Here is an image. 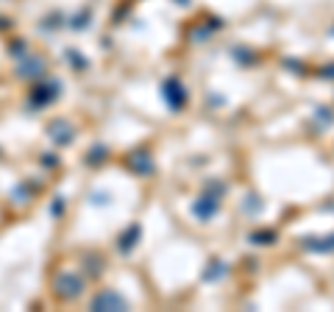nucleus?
Listing matches in <instances>:
<instances>
[{"mask_svg":"<svg viewBox=\"0 0 334 312\" xmlns=\"http://www.w3.org/2000/svg\"><path fill=\"white\" fill-rule=\"evenodd\" d=\"M304 248H309V251H334V234L326 240H304Z\"/></svg>","mask_w":334,"mask_h":312,"instance_id":"3","label":"nucleus"},{"mask_svg":"<svg viewBox=\"0 0 334 312\" xmlns=\"http://www.w3.org/2000/svg\"><path fill=\"white\" fill-rule=\"evenodd\" d=\"M251 240H254V243H256V240H264V245H268L270 240H273V232H264V234H254V237H251Z\"/></svg>","mask_w":334,"mask_h":312,"instance_id":"4","label":"nucleus"},{"mask_svg":"<svg viewBox=\"0 0 334 312\" xmlns=\"http://www.w3.org/2000/svg\"><path fill=\"white\" fill-rule=\"evenodd\" d=\"M323 75H334V67H329V70H323Z\"/></svg>","mask_w":334,"mask_h":312,"instance_id":"5","label":"nucleus"},{"mask_svg":"<svg viewBox=\"0 0 334 312\" xmlns=\"http://www.w3.org/2000/svg\"><path fill=\"white\" fill-rule=\"evenodd\" d=\"M165 95H170V98H173V106H175V109L184 103V89H181L179 81H167V84H165Z\"/></svg>","mask_w":334,"mask_h":312,"instance_id":"2","label":"nucleus"},{"mask_svg":"<svg viewBox=\"0 0 334 312\" xmlns=\"http://www.w3.org/2000/svg\"><path fill=\"white\" fill-rule=\"evenodd\" d=\"M192 212L198 215L201 220H209L212 215L217 212V201H215V198H209V195H204L201 201H195V203H192Z\"/></svg>","mask_w":334,"mask_h":312,"instance_id":"1","label":"nucleus"}]
</instances>
